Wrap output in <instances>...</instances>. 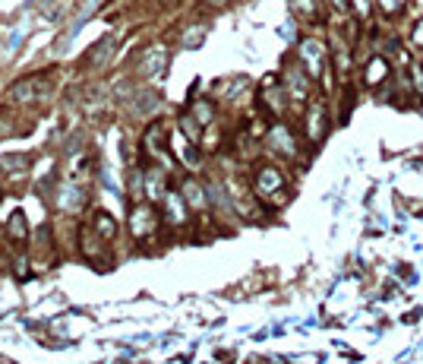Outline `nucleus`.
Instances as JSON below:
<instances>
[{"instance_id":"nucleus-1","label":"nucleus","mask_w":423,"mask_h":364,"mask_svg":"<svg viewBox=\"0 0 423 364\" xmlns=\"http://www.w3.org/2000/svg\"><path fill=\"white\" fill-rule=\"evenodd\" d=\"M256 191L262 193V197H272V193L285 191V174L278 171V168H259V174H256Z\"/></svg>"},{"instance_id":"nucleus-2","label":"nucleus","mask_w":423,"mask_h":364,"mask_svg":"<svg viewBox=\"0 0 423 364\" xmlns=\"http://www.w3.org/2000/svg\"><path fill=\"white\" fill-rule=\"evenodd\" d=\"M307 124H309V140H322L329 130V114L322 105H313L307 114Z\"/></svg>"},{"instance_id":"nucleus-3","label":"nucleus","mask_w":423,"mask_h":364,"mask_svg":"<svg viewBox=\"0 0 423 364\" xmlns=\"http://www.w3.org/2000/svg\"><path fill=\"white\" fill-rule=\"evenodd\" d=\"M158 225V219H155L152 206H139L133 209V234H149Z\"/></svg>"}]
</instances>
